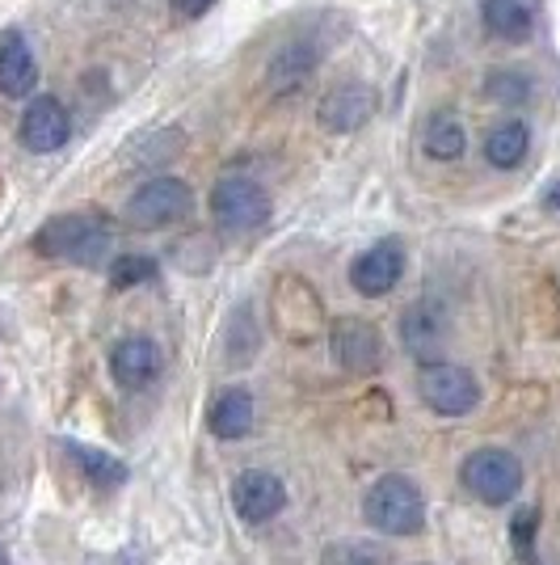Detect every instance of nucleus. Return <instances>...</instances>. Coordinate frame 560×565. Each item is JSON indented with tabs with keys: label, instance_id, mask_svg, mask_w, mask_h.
<instances>
[{
	"label": "nucleus",
	"instance_id": "nucleus-19",
	"mask_svg": "<svg viewBox=\"0 0 560 565\" xmlns=\"http://www.w3.org/2000/svg\"><path fill=\"white\" fill-rule=\"evenodd\" d=\"M527 127L523 122H502V127H493L489 136H485V157H489L493 169H514L523 166V157H527Z\"/></svg>",
	"mask_w": 560,
	"mask_h": 565
},
{
	"label": "nucleus",
	"instance_id": "nucleus-24",
	"mask_svg": "<svg viewBox=\"0 0 560 565\" xmlns=\"http://www.w3.org/2000/svg\"><path fill=\"white\" fill-rule=\"evenodd\" d=\"M543 207H548V212H560V182H552V186H548V194H543Z\"/></svg>",
	"mask_w": 560,
	"mask_h": 565
},
{
	"label": "nucleus",
	"instance_id": "nucleus-22",
	"mask_svg": "<svg viewBox=\"0 0 560 565\" xmlns=\"http://www.w3.org/2000/svg\"><path fill=\"white\" fill-rule=\"evenodd\" d=\"M157 275V262L143 258V254H122V258L110 266V282L115 287H140V282H148Z\"/></svg>",
	"mask_w": 560,
	"mask_h": 565
},
{
	"label": "nucleus",
	"instance_id": "nucleus-7",
	"mask_svg": "<svg viewBox=\"0 0 560 565\" xmlns=\"http://www.w3.org/2000/svg\"><path fill=\"white\" fill-rule=\"evenodd\" d=\"M329 347H333V359H337L351 376H371V372L384 367V338H379V330H375L371 321L342 317V321L333 326Z\"/></svg>",
	"mask_w": 560,
	"mask_h": 565
},
{
	"label": "nucleus",
	"instance_id": "nucleus-1",
	"mask_svg": "<svg viewBox=\"0 0 560 565\" xmlns=\"http://www.w3.org/2000/svg\"><path fill=\"white\" fill-rule=\"evenodd\" d=\"M110 241H115V233L97 212H68L39 228L34 249L47 254V258L76 262V266H97L110 254Z\"/></svg>",
	"mask_w": 560,
	"mask_h": 565
},
{
	"label": "nucleus",
	"instance_id": "nucleus-4",
	"mask_svg": "<svg viewBox=\"0 0 560 565\" xmlns=\"http://www.w3.org/2000/svg\"><path fill=\"white\" fill-rule=\"evenodd\" d=\"M418 393L434 414L464 418V414L476 409V401H481V384L460 363H426L418 376Z\"/></svg>",
	"mask_w": 560,
	"mask_h": 565
},
{
	"label": "nucleus",
	"instance_id": "nucleus-23",
	"mask_svg": "<svg viewBox=\"0 0 560 565\" xmlns=\"http://www.w3.org/2000/svg\"><path fill=\"white\" fill-rule=\"evenodd\" d=\"M211 9H215V0H173V13L177 18H203Z\"/></svg>",
	"mask_w": 560,
	"mask_h": 565
},
{
	"label": "nucleus",
	"instance_id": "nucleus-16",
	"mask_svg": "<svg viewBox=\"0 0 560 565\" xmlns=\"http://www.w3.org/2000/svg\"><path fill=\"white\" fill-rule=\"evenodd\" d=\"M443 333H446V317L439 305H413L405 312V321H400V338H405V347L413 354L434 351L443 342Z\"/></svg>",
	"mask_w": 560,
	"mask_h": 565
},
{
	"label": "nucleus",
	"instance_id": "nucleus-11",
	"mask_svg": "<svg viewBox=\"0 0 560 565\" xmlns=\"http://www.w3.org/2000/svg\"><path fill=\"white\" fill-rule=\"evenodd\" d=\"M371 115H375V89L351 81V85H337V89L321 102V115L316 118H321V127L333 131V136H351V131H358Z\"/></svg>",
	"mask_w": 560,
	"mask_h": 565
},
{
	"label": "nucleus",
	"instance_id": "nucleus-9",
	"mask_svg": "<svg viewBox=\"0 0 560 565\" xmlns=\"http://www.w3.org/2000/svg\"><path fill=\"white\" fill-rule=\"evenodd\" d=\"M72 136V115L55 97H34L22 115V143L30 152H55Z\"/></svg>",
	"mask_w": 560,
	"mask_h": 565
},
{
	"label": "nucleus",
	"instance_id": "nucleus-20",
	"mask_svg": "<svg viewBox=\"0 0 560 565\" xmlns=\"http://www.w3.org/2000/svg\"><path fill=\"white\" fill-rule=\"evenodd\" d=\"M72 460L85 469V477L94 481V486H101V490H115V486H122L127 481V465L122 460H115L110 451L101 448H85V444H68Z\"/></svg>",
	"mask_w": 560,
	"mask_h": 565
},
{
	"label": "nucleus",
	"instance_id": "nucleus-2",
	"mask_svg": "<svg viewBox=\"0 0 560 565\" xmlns=\"http://www.w3.org/2000/svg\"><path fill=\"white\" fill-rule=\"evenodd\" d=\"M367 523L388 536H418L426 527V498L409 477H379L367 494Z\"/></svg>",
	"mask_w": 560,
	"mask_h": 565
},
{
	"label": "nucleus",
	"instance_id": "nucleus-5",
	"mask_svg": "<svg viewBox=\"0 0 560 565\" xmlns=\"http://www.w3.org/2000/svg\"><path fill=\"white\" fill-rule=\"evenodd\" d=\"M211 215L224 233H249L270 220V194L254 178H224L211 190Z\"/></svg>",
	"mask_w": 560,
	"mask_h": 565
},
{
	"label": "nucleus",
	"instance_id": "nucleus-18",
	"mask_svg": "<svg viewBox=\"0 0 560 565\" xmlns=\"http://www.w3.org/2000/svg\"><path fill=\"white\" fill-rule=\"evenodd\" d=\"M421 148H426V157H434V161H455V157H464L467 148V136H464V122L455 115H434L426 122V131H421Z\"/></svg>",
	"mask_w": 560,
	"mask_h": 565
},
{
	"label": "nucleus",
	"instance_id": "nucleus-12",
	"mask_svg": "<svg viewBox=\"0 0 560 565\" xmlns=\"http://www.w3.org/2000/svg\"><path fill=\"white\" fill-rule=\"evenodd\" d=\"M110 372L122 388H148L161 372V347L152 338H122L110 351Z\"/></svg>",
	"mask_w": 560,
	"mask_h": 565
},
{
	"label": "nucleus",
	"instance_id": "nucleus-6",
	"mask_svg": "<svg viewBox=\"0 0 560 565\" xmlns=\"http://www.w3.org/2000/svg\"><path fill=\"white\" fill-rule=\"evenodd\" d=\"M464 486L472 498L502 507L523 490V465L514 460L510 451L502 448H481L464 460Z\"/></svg>",
	"mask_w": 560,
	"mask_h": 565
},
{
	"label": "nucleus",
	"instance_id": "nucleus-13",
	"mask_svg": "<svg viewBox=\"0 0 560 565\" xmlns=\"http://www.w3.org/2000/svg\"><path fill=\"white\" fill-rule=\"evenodd\" d=\"M39 81V60L25 43L22 30H9L0 39V94L4 97H25Z\"/></svg>",
	"mask_w": 560,
	"mask_h": 565
},
{
	"label": "nucleus",
	"instance_id": "nucleus-17",
	"mask_svg": "<svg viewBox=\"0 0 560 565\" xmlns=\"http://www.w3.org/2000/svg\"><path fill=\"white\" fill-rule=\"evenodd\" d=\"M316 68V55L312 47L304 43H291L287 51H279L274 60H270V72H266V81H270V89L274 94H287V89H300L308 76Z\"/></svg>",
	"mask_w": 560,
	"mask_h": 565
},
{
	"label": "nucleus",
	"instance_id": "nucleus-21",
	"mask_svg": "<svg viewBox=\"0 0 560 565\" xmlns=\"http://www.w3.org/2000/svg\"><path fill=\"white\" fill-rule=\"evenodd\" d=\"M485 94H489L493 102H502V106H523V102L531 97V81L514 68H497L489 81H485Z\"/></svg>",
	"mask_w": 560,
	"mask_h": 565
},
{
	"label": "nucleus",
	"instance_id": "nucleus-14",
	"mask_svg": "<svg viewBox=\"0 0 560 565\" xmlns=\"http://www.w3.org/2000/svg\"><path fill=\"white\" fill-rule=\"evenodd\" d=\"M481 22L502 43H527L531 39V9L523 0H481Z\"/></svg>",
	"mask_w": 560,
	"mask_h": 565
},
{
	"label": "nucleus",
	"instance_id": "nucleus-3",
	"mask_svg": "<svg viewBox=\"0 0 560 565\" xmlns=\"http://www.w3.org/2000/svg\"><path fill=\"white\" fill-rule=\"evenodd\" d=\"M190 207H194V194H190L186 182L177 178H152L143 182L131 199H127V224L131 228H169L177 220H186Z\"/></svg>",
	"mask_w": 560,
	"mask_h": 565
},
{
	"label": "nucleus",
	"instance_id": "nucleus-15",
	"mask_svg": "<svg viewBox=\"0 0 560 565\" xmlns=\"http://www.w3.org/2000/svg\"><path fill=\"white\" fill-rule=\"evenodd\" d=\"M211 435L219 439H245L254 430V397L245 388H228L224 397L211 405Z\"/></svg>",
	"mask_w": 560,
	"mask_h": 565
},
{
	"label": "nucleus",
	"instance_id": "nucleus-10",
	"mask_svg": "<svg viewBox=\"0 0 560 565\" xmlns=\"http://www.w3.org/2000/svg\"><path fill=\"white\" fill-rule=\"evenodd\" d=\"M405 275V249L400 241H379L351 266V282L363 296H388Z\"/></svg>",
	"mask_w": 560,
	"mask_h": 565
},
{
	"label": "nucleus",
	"instance_id": "nucleus-8",
	"mask_svg": "<svg viewBox=\"0 0 560 565\" xmlns=\"http://www.w3.org/2000/svg\"><path fill=\"white\" fill-rule=\"evenodd\" d=\"M233 502H236V511H240V519L266 523V519H274L282 507H287V486H282L274 472L245 469L233 481Z\"/></svg>",
	"mask_w": 560,
	"mask_h": 565
}]
</instances>
